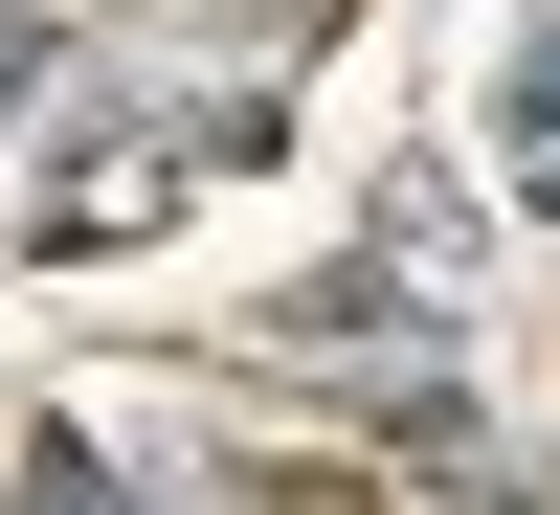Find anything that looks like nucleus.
I'll return each mask as SVG.
<instances>
[{
  "label": "nucleus",
  "instance_id": "obj_2",
  "mask_svg": "<svg viewBox=\"0 0 560 515\" xmlns=\"http://www.w3.org/2000/svg\"><path fill=\"white\" fill-rule=\"evenodd\" d=\"M23 515H113V471L90 448H23Z\"/></svg>",
  "mask_w": 560,
  "mask_h": 515
},
{
  "label": "nucleus",
  "instance_id": "obj_1",
  "mask_svg": "<svg viewBox=\"0 0 560 515\" xmlns=\"http://www.w3.org/2000/svg\"><path fill=\"white\" fill-rule=\"evenodd\" d=\"M493 157H516V202H560V45H516V134Z\"/></svg>",
  "mask_w": 560,
  "mask_h": 515
}]
</instances>
